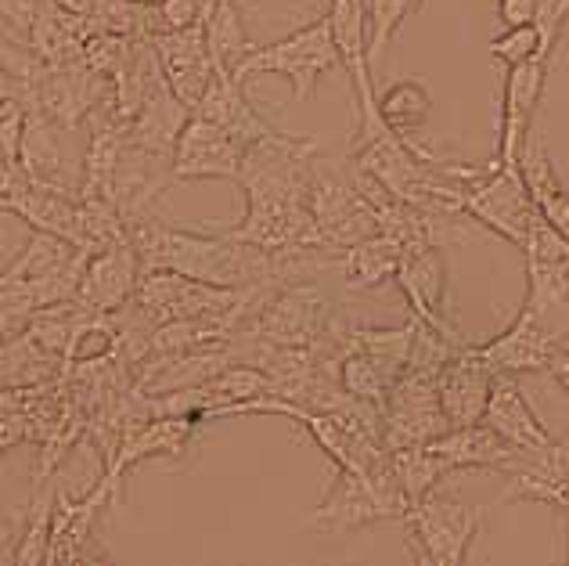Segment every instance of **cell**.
I'll return each mask as SVG.
<instances>
[{
    "label": "cell",
    "mask_w": 569,
    "mask_h": 566,
    "mask_svg": "<svg viewBox=\"0 0 569 566\" xmlns=\"http://www.w3.org/2000/svg\"><path fill=\"white\" fill-rule=\"evenodd\" d=\"M318 141L281 138L249 148L238 185L246 191V217L238 225H220L223 235L260 249H310L328 252L318 220L310 210V159ZM332 257V252H328Z\"/></svg>",
    "instance_id": "obj_1"
},
{
    "label": "cell",
    "mask_w": 569,
    "mask_h": 566,
    "mask_svg": "<svg viewBox=\"0 0 569 566\" xmlns=\"http://www.w3.org/2000/svg\"><path fill=\"white\" fill-rule=\"evenodd\" d=\"M339 62H342L339 43L332 33V22H328V14H325V19H313L310 26L267 43V48H252L242 62L231 69V77L238 83H246L249 77H257V72H274V77H284L292 83L296 101H307L325 72H332Z\"/></svg>",
    "instance_id": "obj_5"
},
{
    "label": "cell",
    "mask_w": 569,
    "mask_h": 566,
    "mask_svg": "<svg viewBox=\"0 0 569 566\" xmlns=\"http://www.w3.org/2000/svg\"><path fill=\"white\" fill-rule=\"evenodd\" d=\"M54 502L58 490L51 484H43V490L33 502V513H29L22 534L14 538L8 563L11 566H43L51 553V527H54Z\"/></svg>",
    "instance_id": "obj_29"
},
{
    "label": "cell",
    "mask_w": 569,
    "mask_h": 566,
    "mask_svg": "<svg viewBox=\"0 0 569 566\" xmlns=\"http://www.w3.org/2000/svg\"><path fill=\"white\" fill-rule=\"evenodd\" d=\"M498 14L505 26H522V22H541L545 0H498Z\"/></svg>",
    "instance_id": "obj_32"
},
{
    "label": "cell",
    "mask_w": 569,
    "mask_h": 566,
    "mask_svg": "<svg viewBox=\"0 0 569 566\" xmlns=\"http://www.w3.org/2000/svg\"><path fill=\"white\" fill-rule=\"evenodd\" d=\"M249 148L252 145L231 133L228 127L191 112L173 148L170 177L173 181H206V177H213V181H238Z\"/></svg>",
    "instance_id": "obj_11"
},
{
    "label": "cell",
    "mask_w": 569,
    "mask_h": 566,
    "mask_svg": "<svg viewBox=\"0 0 569 566\" xmlns=\"http://www.w3.org/2000/svg\"><path fill=\"white\" fill-rule=\"evenodd\" d=\"M551 51V40H548V29L541 22H522V26H508L501 37L490 40V54L498 62L508 66H519V62H530V58H541Z\"/></svg>",
    "instance_id": "obj_30"
},
{
    "label": "cell",
    "mask_w": 569,
    "mask_h": 566,
    "mask_svg": "<svg viewBox=\"0 0 569 566\" xmlns=\"http://www.w3.org/2000/svg\"><path fill=\"white\" fill-rule=\"evenodd\" d=\"M483 505H466L432 490L408 513V553L422 566H458L469 559V548L483 527Z\"/></svg>",
    "instance_id": "obj_6"
},
{
    "label": "cell",
    "mask_w": 569,
    "mask_h": 566,
    "mask_svg": "<svg viewBox=\"0 0 569 566\" xmlns=\"http://www.w3.org/2000/svg\"><path fill=\"white\" fill-rule=\"evenodd\" d=\"M483 423H490L505 440H512L519 451H548L559 444L545 429L541 415L533 411V405L527 400V394H522L516 376H508V371H498V376H493V390H490V405H487Z\"/></svg>",
    "instance_id": "obj_22"
},
{
    "label": "cell",
    "mask_w": 569,
    "mask_h": 566,
    "mask_svg": "<svg viewBox=\"0 0 569 566\" xmlns=\"http://www.w3.org/2000/svg\"><path fill=\"white\" fill-rule=\"evenodd\" d=\"M116 495H119V490L104 480V476L80 498H69V495L58 490L54 527H51V553H48L51 566H58V563H87V559L104 556V553H94L98 519L116 502Z\"/></svg>",
    "instance_id": "obj_15"
},
{
    "label": "cell",
    "mask_w": 569,
    "mask_h": 566,
    "mask_svg": "<svg viewBox=\"0 0 569 566\" xmlns=\"http://www.w3.org/2000/svg\"><path fill=\"white\" fill-rule=\"evenodd\" d=\"M389 466H393V480L400 487L408 513L418 502H426L432 490H440V484L455 473V466L447 458H440L429 444H408V448L389 451ZM408 519V516H403Z\"/></svg>",
    "instance_id": "obj_26"
},
{
    "label": "cell",
    "mask_w": 569,
    "mask_h": 566,
    "mask_svg": "<svg viewBox=\"0 0 569 566\" xmlns=\"http://www.w3.org/2000/svg\"><path fill=\"white\" fill-rule=\"evenodd\" d=\"M194 116H206L213 119V123L228 127L231 133H238L242 141L249 145H260V141H281V138H292V133H284L281 127H274L271 119L263 112H257L249 106V98L242 91V83L231 77V69L217 66V77L209 83V91L202 95L199 106L191 109Z\"/></svg>",
    "instance_id": "obj_21"
},
{
    "label": "cell",
    "mask_w": 569,
    "mask_h": 566,
    "mask_svg": "<svg viewBox=\"0 0 569 566\" xmlns=\"http://www.w3.org/2000/svg\"><path fill=\"white\" fill-rule=\"evenodd\" d=\"M422 8V0H368L371 14V54H382V48L397 37V29Z\"/></svg>",
    "instance_id": "obj_31"
},
{
    "label": "cell",
    "mask_w": 569,
    "mask_h": 566,
    "mask_svg": "<svg viewBox=\"0 0 569 566\" xmlns=\"http://www.w3.org/2000/svg\"><path fill=\"white\" fill-rule=\"evenodd\" d=\"M267 292L274 289H260V286L231 289L177 271H144L138 296H133V307L152 325L181 321V318H223L242 329L252 318V310L263 304Z\"/></svg>",
    "instance_id": "obj_4"
},
{
    "label": "cell",
    "mask_w": 569,
    "mask_h": 566,
    "mask_svg": "<svg viewBox=\"0 0 569 566\" xmlns=\"http://www.w3.org/2000/svg\"><path fill=\"white\" fill-rule=\"evenodd\" d=\"M548 80V54L530 58V62L508 66L505 72V95H501V138H498V159L505 167H516L533 138V112L545 95Z\"/></svg>",
    "instance_id": "obj_17"
},
{
    "label": "cell",
    "mask_w": 569,
    "mask_h": 566,
    "mask_svg": "<svg viewBox=\"0 0 569 566\" xmlns=\"http://www.w3.org/2000/svg\"><path fill=\"white\" fill-rule=\"evenodd\" d=\"M403 257H408V246L397 235L376 231L353 242L347 252H339V278L350 292L382 289L389 281H397Z\"/></svg>",
    "instance_id": "obj_23"
},
{
    "label": "cell",
    "mask_w": 569,
    "mask_h": 566,
    "mask_svg": "<svg viewBox=\"0 0 569 566\" xmlns=\"http://www.w3.org/2000/svg\"><path fill=\"white\" fill-rule=\"evenodd\" d=\"M379 112L389 130L411 141V138H418V130H422L426 119L432 116V95H429V87L418 80H397L382 91Z\"/></svg>",
    "instance_id": "obj_28"
},
{
    "label": "cell",
    "mask_w": 569,
    "mask_h": 566,
    "mask_svg": "<svg viewBox=\"0 0 569 566\" xmlns=\"http://www.w3.org/2000/svg\"><path fill=\"white\" fill-rule=\"evenodd\" d=\"M493 376H498V371H493L487 357L476 350V342H461V347L447 357L440 368V405L451 429L483 423Z\"/></svg>",
    "instance_id": "obj_18"
},
{
    "label": "cell",
    "mask_w": 569,
    "mask_h": 566,
    "mask_svg": "<svg viewBox=\"0 0 569 566\" xmlns=\"http://www.w3.org/2000/svg\"><path fill=\"white\" fill-rule=\"evenodd\" d=\"M408 502L393 480H376L365 469H336V480L328 487L318 509L310 513V527L325 534H350L382 519H403Z\"/></svg>",
    "instance_id": "obj_8"
},
{
    "label": "cell",
    "mask_w": 569,
    "mask_h": 566,
    "mask_svg": "<svg viewBox=\"0 0 569 566\" xmlns=\"http://www.w3.org/2000/svg\"><path fill=\"white\" fill-rule=\"evenodd\" d=\"M199 426L202 423L194 419V415H156L152 423L133 429V434L123 440V448H119L116 458L101 469V476L119 490L123 476L138 466V461H144V458H181L191 448Z\"/></svg>",
    "instance_id": "obj_20"
},
{
    "label": "cell",
    "mask_w": 569,
    "mask_h": 566,
    "mask_svg": "<svg viewBox=\"0 0 569 566\" xmlns=\"http://www.w3.org/2000/svg\"><path fill=\"white\" fill-rule=\"evenodd\" d=\"M133 4H141V8H159L162 0H133Z\"/></svg>",
    "instance_id": "obj_34"
},
{
    "label": "cell",
    "mask_w": 569,
    "mask_h": 566,
    "mask_svg": "<svg viewBox=\"0 0 569 566\" xmlns=\"http://www.w3.org/2000/svg\"><path fill=\"white\" fill-rule=\"evenodd\" d=\"M141 275H144V267H141L138 249L130 242V235L116 238V242L101 246L87 257L83 281H80V304L101 310V315H116V310H123L133 296H138Z\"/></svg>",
    "instance_id": "obj_16"
},
{
    "label": "cell",
    "mask_w": 569,
    "mask_h": 566,
    "mask_svg": "<svg viewBox=\"0 0 569 566\" xmlns=\"http://www.w3.org/2000/svg\"><path fill=\"white\" fill-rule=\"evenodd\" d=\"M206 37H209V51H213V62L223 69H234L252 48H257V43L249 40L242 4H238V0H213V4H209Z\"/></svg>",
    "instance_id": "obj_27"
},
{
    "label": "cell",
    "mask_w": 569,
    "mask_h": 566,
    "mask_svg": "<svg viewBox=\"0 0 569 566\" xmlns=\"http://www.w3.org/2000/svg\"><path fill=\"white\" fill-rule=\"evenodd\" d=\"M91 249H80L66 238L33 231V238L19 249L4 267L0 296H4V336L40 315V310L80 300V281Z\"/></svg>",
    "instance_id": "obj_2"
},
{
    "label": "cell",
    "mask_w": 569,
    "mask_h": 566,
    "mask_svg": "<svg viewBox=\"0 0 569 566\" xmlns=\"http://www.w3.org/2000/svg\"><path fill=\"white\" fill-rule=\"evenodd\" d=\"M440 368L443 365H415L403 376L393 394L386 400V448H408V444H432L443 437L451 423H447L440 405Z\"/></svg>",
    "instance_id": "obj_9"
},
{
    "label": "cell",
    "mask_w": 569,
    "mask_h": 566,
    "mask_svg": "<svg viewBox=\"0 0 569 566\" xmlns=\"http://www.w3.org/2000/svg\"><path fill=\"white\" fill-rule=\"evenodd\" d=\"M310 210L321 228L325 249L332 252V257L347 252L353 242H361V238L382 231L376 206L368 202L353 170L347 177L332 167H325L318 156L310 159Z\"/></svg>",
    "instance_id": "obj_7"
},
{
    "label": "cell",
    "mask_w": 569,
    "mask_h": 566,
    "mask_svg": "<svg viewBox=\"0 0 569 566\" xmlns=\"http://www.w3.org/2000/svg\"><path fill=\"white\" fill-rule=\"evenodd\" d=\"M242 332L271 342V347H313L321 350L325 361L336 365L342 339H347V321L339 318L325 286L310 278H296L263 296V304L252 310Z\"/></svg>",
    "instance_id": "obj_3"
},
{
    "label": "cell",
    "mask_w": 569,
    "mask_h": 566,
    "mask_svg": "<svg viewBox=\"0 0 569 566\" xmlns=\"http://www.w3.org/2000/svg\"><path fill=\"white\" fill-rule=\"evenodd\" d=\"M501 505L545 502L551 509L569 513V444H556L548 451H522L512 466L501 469Z\"/></svg>",
    "instance_id": "obj_19"
},
{
    "label": "cell",
    "mask_w": 569,
    "mask_h": 566,
    "mask_svg": "<svg viewBox=\"0 0 569 566\" xmlns=\"http://www.w3.org/2000/svg\"><path fill=\"white\" fill-rule=\"evenodd\" d=\"M152 43H156L162 77L173 87V95L181 98L188 109H194L217 77L206 22H194L184 29H162V33H152Z\"/></svg>",
    "instance_id": "obj_14"
},
{
    "label": "cell",
    "mask_w": 569,
    "mask_h": 566,
    "mask_svg": "<svg viewBox=\"0 0 569 566\" xmlns=\"http://www.w3.org/2000/svg\"><path fill=\"white\" fill-rule=\"evenodd\" d=\"M562 342H566V336L541 315V310L522 304L519 315L508 321V329L487 342H476V350L487 357L493 371L530 376V371L551 368V357H556Z\"/></svg>",
    "instance_id": "obj_12"
},
{
    "label": "cell",
    "mask_w": 569,
    "mask_h": 566,
    "mask_svg": "<svg viewBox=\"0 0 569 566\" xmlns=\"http://www.w3.org/2000/svg\"><path fill=\"white\" fill-rule=\"evenodd\" d=\"M440 458H447L458 469H508L522 455L512 440H505L490 423H472V426H455L443 437L429 444Z\"/></svg>",
    "instance_id": "obj_24"
},
{
    "label": "cell",
    "mask_w": 569,
    "mask_h": 566,
    "mask_svg": "<svg viewBox=\"0 0 569 566\" xmlns=\"http://www.w3.org/2000/svg\"><path fill=\"white\" fill-rule=\"evenodd\" d=\"M522 260H527V304L569 336V238L537 217L522 246Z\"/></svg>",
    "instance_id": "obj_10"
},
{
    "label": "cell",
    "mask_w": 569,
    "mask_h": 566,
    "mask_svg": "<svg viewBox=\"0 0 569 566\" xmlns=\"http://www.w3.org/2000/svg\"><path fill=\"white\" fill-rule=\"evenodd\" d=\"M397 286L418 321L447 339H461L451 321V281H447V260L440 246H408Z\"/></svg>",
    "instance_id": "obj_13"
},
{
    "label": "cell",
    "mask_w": 569,
    "mask_h": 566,
    "mask_svg": "<svg viewBox=\"0 0 569 566\" xmlns=\"http://www.w3.org/2000/svg\"><path fill=\"white\" fill-rule=\"evenodd\" d=\"M548 371H551V379L562 386V394L569 397V339L556 350V357H551V368Z\"/></svg>",
    "instance_id": "obj_33"
},
{
    "label": "cell",
    "mask_w": 569,
    "mask_h": 566,
    "mask_svg": "<svg viewBox=\"0 0 569 566\" xmlns=\"http://www.w3.org/2000/svg\"><path fill=\"white\" fill-rule=\"evenodd\" d=\"M519 167H522V177H527V188H530L541 217L569 238V188L562 185L556 162H551V156L545 152V145L537 138H530Z\"/></svg>",
    "instance_id": "obj_25"
}]
</instances>
